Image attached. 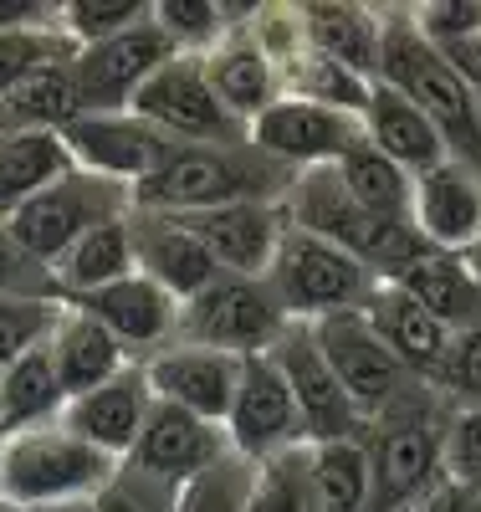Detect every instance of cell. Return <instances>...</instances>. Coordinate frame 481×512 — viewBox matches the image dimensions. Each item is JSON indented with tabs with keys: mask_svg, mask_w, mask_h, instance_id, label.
Returning a JSON list of instances; mask_svg holds the SVG:
<instances>
[{
	"mask_svg": "<svg viewBox=\"0 0 481 512\" xmlns=\"http://www.w3.org/2000/svg\"><path fill=\"white\" fill-rule=\"evenodd\" d=\"M226 277H267L272 256L287 236V205L282 200H241V205H215L174 216Z\"/></svg>",
	"mask_w": 481,
	"mask_h": 512,
	"instance_id": "obj_16",
	"label": "cell"
},
{
	"mask_svg": "<svg viewBox=\"0 0 481 512\" xmlns=\"http://www.w3.org/2000/svg\"><path fill=\"white\" fill-rule=\"evenodd\" d=\"M174 497H180L174 482L144 477L134 466H118L113 482L93 497V512H174Z\"/></svg>",
	"mask_w": 481,
	"mask_h": 512,
	"instance_id": "obj_43",
	"label": "cell"
},
{
	"mask_svg": "<svg viewBox=\"0 0 481 512\" xmlns=\"http://www.w3.org/2000/svg\"><path fill=\"white\" fill-rule=\"evenodd\" d=\"M410 221L435 251H471L481 246V169L446 159L415 175Z\"/></svg>",
	"mask_w": 481,
	"mask_h": 512,
	"instance_id": "obj_22",
	"label": "cell"
},
{
	"mask_svg": "<svg viewBox=\"0 0 481 512\" xmlns=\"http://www.w3.org/2000/svg\"><path fill=\"white\" fill-rule=\"evenodd\" d=\"M123 221H128V246H134V272L149 277L154 287H164L174 303H190L195 292H205L215 277H221V267L210 262V251L174 216L128 205Z\"/></svg>",
	"mask_w": 481,
	"mask_h": 512,
	"instance_id": "obj_20",
	"label": "cell"
},
{
	"mask_svg": "<svg viewBox=\"0 0 481 512\" xmlns=\"http://www.w3.org/2000/svg\"><path fill=\"white\" fill-rule=\"evenodd\" d=\"M67 303L82 308L93 323H103L134 364H144L149 354L169 349L174 338H180V303H174L164 287H154L149 277H139V272L118 277L113 287L67 297Z\"/></svg>",
	"mask_w": 481,
	"mask_h": 512,
	"instance_id": "obj_17",
	"label": "cell"
},
{
	"mask_svg": "<svg viewBox=\"0 0 481 512\" xmlns=\"http://www.w3.org/2000/svg\"><path fill=\"white\" fill-rule=\"evenodd\" d=\"M118 466L123 461L77 441L62 420H41L0 436V497L21 512L47 502H93Z\"/></svg>",
	"mask_w": 481,
	"mask_h": 512,
	"instance_id": "obj_5",
	"label": "cell"
},
{
	"mask_svg": "<svg viewBox=\"0 0 481 512\" xmlns=\"http://www.w3.org/2000/svg\"><path fill=\"white\" fill-rule=\"evenodd\" d=\"M261 282L272 287L287 323H318V318H333V313H359L379 277L364 262H354L348 251L328 246L323 236L287 226V236H282V246H277Z\"/></svg>",
	"mask_w": 481,
	"mask_h": 512,
	"instance_id": "obj_6",
	"label": "cell"
},
{
	"mask_svg": "<svg viewBox=\"0 0 481 512\" xmlns=\"http://www.w3.org/2000/svg\"><path fill=\"white\" fill-rule=\"evenodd\" d=\"M128 216V210H123ZM113 216L103 226H93L87 236L72 241V251L52 267V282H57V297H82V292H98V287H113L118 277L134 272V246H128V221Z\"/></svg>",
	"mask_w": 481,
	"mask_h": 512,
	"instance_id": "obj_31",
	"label": "cell"
},
{
	"mask_svg": "<svg viewBox=\"0 0 481 512\" xmlns=\"http://www.w3.org/2000/svg\"><path fill=\"white\" fill-rule=\"evenodd\" d=\"M441 466H446L451 487L481 492V405H451Z\"/></svg>",
	"mask_w": 481,
	"mask_h": 512,
	"instance_id": "obj_41",
	"label": "cell"
},
{
	"mask_svg": "<svg viewBox=\"0 0 481 512\" xmlns=\"http://www.w3.org/2000/svg\"><path fill=\"white\" fill-rule=\"evenodd\" d=\"M0 31H57L52 0H0Z\"/></svg>",
	"mask_w": 481,
	"mask_h": 512,
	"instance_id": "obj_46",
	"label": "cell"
},
{
	"mask_svg": "<svg viewBox=\"0 0 481 512\" xmlns=\"http://www.w3.org/2000/svg\"><path fill=\"white\" fill-rule=\"evenodd\" d=\"M62 144H67L77 169H87L98 180H113V185H128V195L180 149L139 113H77L62 128Z\"/></svg>",
	"mask_w": 481,
	"mask_h": 512,
	"instance_id": "obj_12",
	"label": "cell"
},
{
	"mask_svg": "<svg viewBox=\"0 0 481 512\" xmlns=\"http://www.w3.org/2000/svg\"><path fill=\"white\" fill-rule=\"evenodd\" d=\"M174 57V41L154 26V6L149 21L123 31L98 47H77L72 52V88H77V113H128L134 93Z\"/></svg>",
	"mask_w": 481,
	"mask_h": 512,
	"instance_id": "obj_11",
	"label": "cell"
},
{
	"mask_svg": "<svg viewBox=\"0 0 481 512\" xmlns=\"http://www.w3.org/2000/svg\"><path fill=\"white\" fill-rule=\"evenodd\" d=\"M287 328V313L277 308L272 287L261 277H215L205 292L180 303V338L200 349H221L231 359L272 354Z\"/></svg>",
	"mask_w": 481,
	"mask_h": 512,
	"instance_id": "obj_8",
	"label": "cell"
},
{
	"mask_svg": "<svg viewBox=\"0 0 481 512\" xmlns=\"http://www.w3.org/2000/svg\"><path fill=\"white\" fill-rule=\"evenodd\" d=\"M246 21H251V16H246ZM246 21H236L210 52H200V72H205V82H210V93L221 98V108H226L236 123L251 128L261 113L282 98V77H277V67L267 62V52L251 41Z\"/></svg>",
	"mask_w": 481,
	"mask_h": 512,
	"instance_id": "obj_23",
	"label": "cell"
},
{
	"mask_svg": "<svg viewBox=\"0 0 481 512\" xmlns=\"http://www.w3.org/2000/svg\"><path fill=\"white\" fill-rule=\"evenodd\" d=\"M359 318L369 323V333H374L379 344L395 354L415 379H425V384L435 379V369H441V359H446L451 333L435 323L400 282H374L369 297H364V308H359Z\"/></svg>",
	"mask_w": 481,
	"mask_h": 512,
	"instance_id": "obj_24",
	"label": "cell"
},
{
	"mask_svg": "<svg viewBox=\"0 0 481 512\" xmlns=\"http://www.w3.org/2000/svg\"><path fill=\"white\" fill-rule=\"evenodd\" d=\"M72 154L62 144V128H36V134H11L0 139V216L21 210L41 190L72 175Z\"/></svg>",
	"mask_w": 481,
	"mask_h": 512,
	"instance_id": "obj_29",
	"label": "cell"
},
{
	"mask_svg": "<svg viewBox=\"0 0 481 512\" xmlns=\"http://www.w3.org/2000/svg\"><path fill=\"white\" fill-rule=\"evenodd\" d=\"M313 338H318L328 369L338 374V384L348 390V400L364 410V420H374L379 410H389V405H395L410 384H415V374L379 344L359 313L318 318V323H313Z\"/></svg>",
	"mask_w": 481,
	"mask_h": 512,
	"instance_id": "obj_14",
	"label": "cell"
},
{
	"mask_svg": "<svg viewBox=\"0 0 481 512\" xmlns=\"http://www.w3.org/2000/svg\"><path fill=\"white\" fill-rule=\"evenodd\" d=\"M297 169L267 159L246 144H180L144 185H134V205L159 216H190V210L241 205V200H282Z\"/></svg>",
	"mask_w": 481,
	"mask_h": 512,
	"instance_id": "obj_4",
	"label": "cell"
},
{
	"mask_svg": "<svg viewBox=\"0 0 481 512\" xmlns=\"http://www.w3.org/2000/svg\"><path fill=\"white\" fill-rule=\"evenodd\" d=\"M62 405H67V395H62V379H57L47 344H36L31 354H21L16 364L0 369V436L26 431V425H41V420H57Z\"/></svg>",
	"mask_w": 481,
	"mask_h": 512,
	"instance_id": "obj_32",
	"label": "cell"
},
{
	"mask_svg": "<svg viewBox=\"0 0 481 512\" xmlns=\"http://www.w3.org/2000/svg\"><path fill=\"white\" fill-rule=\"evenodd\" d=\"M333 169H338L343 190L354 195V200L369 210V216H379V221H410L415 175H405L395 159H384L369 139H359V144L348 149ZM410 226H415V221H410Z\"/></svg>",
	"mask_w": 481,
	"mask_h": 512,
	"instance_id": "obj_33",
	"label": "cell"
},
{
	"mask_svg": "<svg viewBox=\"0 0 481 512\" xmlns=\"http://www.w3.org/2000/svg\"><path fill=\"white\" fill-rule=\"evenodd\" d=\"M72 52V41L57 31H0V98H6L21 77H31L41 62Z\"/></svg>",
	"mask_w": 481,
	"mask_h": 512,
	"instance_id": "obj_42",
	"label": "cell"
},
{
	"mask_svg": "<svg viewBox=\"0 0 481 512\" xmlns=\"http://www.w3.org/2000/svg\"><path fill=\"white\" fill-rule=\"evenodd\" d=\"M0 292H21V297H57V282L47 267H36L31 256L16 246L6 216H0Z\"/></svg>",
	"mask_w": 481,
	"mask_h": 512,
	"instance_id": "obj_45",
	"label": "cell"
},
{
	"mask_svg": "<svg viewBox=\"0 0 481 512\" xmlns=\"http://www.w3.org/2000/svg\"><path fill=\"white\" fill-rule=\"evenodd\" d=\"M308 507L313 512H369V451H364V441L308 446Z\"/></svg>",
	"mask_w": 481,
	"mask_h": 512,
	"instance_id": "obj_34",
	"label": "cell"
},
{
	"mask_svg": "<svg viewBox=\"0 0 481 512\" xmlns=\"http://www.w3.org/2000/svg\"><path fill=\"white\" fill-rule=\"evenodd\" d=\"M246 512H313L308 507V446L256 461V482Z\"/></svg>",
	"mask_w": 481,
	"mask_h": 512,
	"instance_id": "obj_39",
	"label": "cell"
},
{
	"mask_svg": "<svg viewBox=\"0 0 481 512\" xmlns=\"http://www.w3.org/2000/svg\"><path fill=\"white\" fill-rule=\"evenodd\" d=\"M144 21H149V0H67V6H57V26L72 41V52L113 41Z\"/></svg>",
	"mask_w": 481,
	"mask_h": 512,
	"instance_id": "obj_36",
	"label": "cell"
},
{
	"mask_svg": "<svg viewBox=\"0 0 481 512\" xmlns=\"http://www.w3.org/2000/svg\"><path fill=\"white\" fill-rule=\"evenodd\" d=\"M128 205H134L128 185H113V180L87 175V169H72L67 180H57L52 190H41L36 200H26L21 210H11L6 226H11L16 246L31 256V262L52 272L62 256L72 251L77 236H87L93 226L123 216Z\"/></svg>",
	"mask_w": 481,
	"mask_h": 512,
	"instance_id": "obj_7",
	"label": "cell"
},
{
	"mask_svg": "<svg viewBox=\"0 0 481 512\" xmlns=\"http://www.w3.org/2000/svg\"><path fill=\"white\" fill-rule=\"evenodd\" d=\"M221 456H231V441H226V425H210L190 410H174L164 400H154L144 431L134 441V451H128L123 466H134V472L144 477H159V482H174L185 487L190 477L210 472Z\"/></svg>",
	"mask_w": 481,
	"mask_h": 512,
	"instance_id": "obj_19",
	"label": "cell"
},
{
	"mask_svg": "<svg viewBox=\"0 0 481 512\" xmlns=\"http://www.w3.org/2000/svg\"><path fill=\"white\" fill-rule=\"evenodd\" d=\"M395 282L446 333H461V328L481 323V277H476V267L466 262L461 251H430V256H420L405 277H395Z\"/></svg>",
	"mask_w": 481,
	"mask_h": 512,
	"instance_id": "obj_28",
	"label": "cell"
},
{
	"mask_svg": "<svg viewBox=\"0 0 481 512\" xmlns=\"http://www.w3.org/2000/svg\"><path fill=\"white\" fill-rule=\"evenodd\" d=\"M374 82L405 93L451 149V159L481 169V98L451 72V62L415 31L410 11L379 6V72Z\"/></svg>",
	"mask_w": 481,
	"mask_h": 512,
	"instance_id": "obj_2",
	"label": "cell"
},
{
	"mask_svg": "<svg viewBox=\"0 0 481 512\" xmlns=\"http://www.w3.org/2000/svg\"><path fill=\"white\" fill-rule=\"evenodd\" d=\"M435 390H441L451 405H481V323L451 333L446 359L435 369Z\"/></svg>",
	"mask_w": 481,
	"mask_h": 512,
	"instance_id": "obj_40",
	"label": "cell"
},
{
	"mask_svg": "<svg viewBox=\"0 0 481 512\" xmlns=\"http://www.w3.org/2000/svg\"><path fill=\"white\" fill-rule=\"evenodd\" d=\"M272 364L282 369L287 390L297 400V415H302V436L308 446H328V441H364L369 420L364 410L348 400V390L338 384V374L328 369L318 338H313V323H287L277 349H272Z\"/></svg>",
	"mask_w": 481,
	"mask_h": 512,
	"instance_id": "obj_10",
	"label": "cell"
},
{
	"mask_svg": "<svg viewBox=\"0 0 481 512\" xmlns=\"http://www.w3.org/2000/svg\"><path fill=\"white\" fill-rule=\"evenodd\" d=\"M226 441L246 461H272L282 451L308 446L297 400L287 390L282 369L272 364V354H256V359L241 364V384H236V400H231V415H226Z\"/></svg>",
	"mask_w": 481,
	"mask_h": 512,
	"instance_id": "obj_13",
	"label": "cell"
},
{
	"mask_svg": "<svg viewBox=\"0 0 481 512\" xmlns=\"http://www.w3.org/2000/svg\"><path fill=\"white\" fill-rule=\"evenodd\" d=\"M47 349H52V364H57V379H62V395H67V400L98 390V384H108L118 369L134 364V359L118 349V338H113L103 323H93V318H87L82 308H72V303H62Z\"/></svg>",
	"mask_w": 481,
	"mask_h": 512,
	"instance_id": "obj_26",
	"label": "cell"
},
{
	"mask_svg": "<svg viewBox=\"0 0 481 512\" xmlns=\"http://www.w3.org/2000/svg\"><path fill=\"white\" fill-rule=\"evenodd\" d=\"M466 262H471V267H476V277H481V246H471V251H466Z\"/></svg>",
	"mask_w": 481,
	"mask_h": 512,
	"instance_id": "obj_50",
	"label": "cell"
},
{
	"mask_svg": "<svg viewBox=\"0 0 481 512\" xmlns=\"http://www.w3.org/2000/svg\"><path fill=\"white\" fill-rule=\"evenodd\" d=\"M308 47L348 72L374 82L379 72V6H348V0H323V6H297Z\"/></svg>",
	"mask_w": 481,
	"mask_h": 512,
	"instance_id": "obj_27",
	"label": "cell"
},
{
	"mask_svg": "<svg viewBox=\"0 0 481 512\" xmlns=\"http://www.w3.org/2000/svg\"><path fill=\"white\" fill-rule=\"evenodd\" d=\"M241 364L246 359H231L221 349H200V344L174 338L169 349L144 359V379H149L154 400H164L174 410H190L210 425H226L236 384H241Z\"/></svg>",
	"mask_w": 481,
	"mask_h": 512,
	"instance_id": "obj_18",
	"label": "cell"
},
{
	"mask_svg": "<svg viewBox=\"0 0 481 512\" xmlns=\"http://www.w3.org/2000/svg\"><path fill=\"white\" fill-rule=\"evenodd\" d=\"M364 139H369L384 159H395L405 175H425V169H435V164L451 159V149H446V139H441V128H435L405 93L384 88V82H374V93H369Z\"/></svg>",
	"mask_w": 481,
	"mask_h": 512,
	"instance_id": "obj_25",
	"label": "cell"
},
{
	"mask_svg": "<svg viewBox=\"0 0 481 512\" xmlns=\"http://www.w3.org/2000/svg\"><path fill=\"white\" fill-rule=\"evenodd\" d=\"M0 512H21V507H11V502H6V497H0Z\"/></svg>",
	"mask_w": 481,
	"mask_h": 512,
	"instance_id": "obj_51",
	"label": "cell"
},
{
	"mask_svg": "<svg viewBox=\"0 0 481 512\" xmlns=\"http://www.w3.org/2000/svg\"><path fill=\"white\" fill-rule=\"evenodd\" d=\"M246 139L287 164V169H318V164H338L348 149L364 139V118H348L338 108H323V103H308V98H277L267 113H261Z\"/></svg>",
	"mask_w": 481,
	"mask_h": 512,
	"instance_id": "obj_15",
	"label": "cell"
},
{
	"mask_svg": "<svg viewBox=\"0 0 481 512\" xmlns=\"http://www.w3.org/2000/svg\"><path fill=\"white\" fill-rule=\"evenodd\" d=\"M77 118V88H72V52L41 62L31 77L0 98V139L36 134V128H67Z\"/></svg>",
	"mask_w": 481,
	"mask_h": 512,
	"instance_id": "obj_30",
	"label": "cell"
},
{
	"mask_svg": "<svg viewBox=\"0 0 481 512\" xmlns=\"http://www.w3.org/2000/svg\"><path fill=\"white\" fill-rule=\"evenodd\" d=\"M446 420H451V400L425 379H415L395 405L369 420L364 431L369 512H395L446 487V466H441Z\"/></svg>",
	"mask_w": 481,
	"mask_h": 512,
	"instance_id": "obj_1",
	"label": "cell"
},
{
	"mask_svg": "<svg viewBox=\"0 0 481 512\" xmlns=\"http://www.w3.org/2000/svg\"><path fill=\"white\" fill-rule=\"evenodd\" d=\"M282 93L287 98H308V103H323V108H338L348 118H364L369 108V93H374V82L359 77V72H348L328 57H318L313 47L302 52L287 72H282Z\"/></svg>",
	"mask_w": 481,
	"mask_h": 512,
	"instance_id": "obj_35",
	"label": "cell"
},
{
	"mask_svg": "<svg viewBox=\"0 0 481 512\" xmlns=\"http://www.w3.org/2000/svg\"><path fill=\"white\" fill-rule=\"evenodd\" d=\"M435 507H441V512H481V492H471V487H441V492H435Z\"/></svg>",
	"mask_w": 481,
	"mask_h": 512,
	"instance_id": "obj_47",
	"label": "cell"
},
{
	"mask_svg": "<svg viewBox=\"0 0 481 512\" xmlns=\"http://www.w3.org/2000/svg\"><path fill=\"white\" fill-rule=\"evenodd\" d=\"M149 410H154V390L144 379V364H128L108 384H98V390L67 400L57 420L67 425L77 441L93 446V451H103L113 461H128V451H134Z\"/></svg>",
	"mask_w": 481,
	"mask_h": 512,
	"instance_id": "obj_21",
	"label": "cell"
},
{
	"mask_svg": "<svg viewBox=\"0 0 481 512\" xmlns=\"http://www.w3.org/2000/svg\"><path fill=\"white\" fill-rule=\"evenodd\" d=\"M128 113L154 123L174 144H246V123H236L221 108V98L210 93V82L200 72V57H185V52H174L144 82Z\"/></svg>",
	"mask_w": 481,
	"mask_h": 512,
	"instance_id": "obj_9",
	"label": "cell"
},
{
	"mask_svg": "<svg viewBox=\"0 0 481 512\" xmlns=\"http://www.w3.org/2000/svg\"><path fill=\"white\" fill-rule=\"evenodd\" d=\"M282 205H287V221H292L297 231H313V236H323L328 246L348 251V256H354V262H364L379 282L405 277L420 256L435 251L410 221H379V216H369V210L343 190V180H338L333 164L297 169L292 185H287V195H282Z\"/></svg>",
	"mask_w": 481,
	"mask_h": 512,
	"instance_id": "obj_3",
	"label": "cell"
},
{
	"mask_svg": "<svg viewBox=\"0 0 481 512\" xmlns=\"http://www.w3.org/2000/svg\"><path fill=\"white\" fill-rule=\"evenodd\" d=\"M395 512H441V507H435V497H425V502H410V507H395Z\"/></svg>",
	"mask_w": 481,
	"mask_h": 512,
	"instance_id": "obj_49",
	"label": "cell"
},
{
	"mask_svg": "<svg viewBox=\"0 0 481 512\" xmlns=\"http://www.w3.org/2000/svg\"><path fill=\"white\" fill-rule=\"evenodd\" d=\"M26 512H93V502H47V507H26Z\"/></svg>",
	"mask_w": 481,
	"mask_h": 512,
	"instance_id": "obj_48",
	"label": "cell"
},
{
	"mask_svg": "<svg viewBox=\"0 0 481 512\" xmlns=\"http://www.w3.org/2000/svg\"><path fill=\"white\" fill-rule=\"evenodd\" d=\"M251 482H256V461L246 456H221L210 472L190 477L174 497V512H246V497H251Z\"/></svg>",
	"mask_w": 481,
	"mask_h": 512,
	"instance_id": "obj_37",
	"label": "cell"
},
{
	"mask_svg": "<svg viewBox=\"0 0 481 512\" xmlns=\"http://www.w3.org/2000/svg\"><path fill=\"white\" fill-rule=\"evenodd\" d=\"M415 31L430 41L435 52L456 47V41L481 36V0H435V6H415L410 11Z\"/></svg>",
	"mask_w": 481,
	"mask_h": 512,
	"instance_id": "obj_44",
	"label": "cell"
},
{
	"mask_svg": "<svg viewBox=\"0 0 481 512\" xmlns=\"http://www.w3.org/2000/svg\"><path fill=\"white\" fill-rule=\"evenodd\" d=\"M62 313V297H21V292H0V369L31 354L36 344H47Z\"/></svg>",
	"mask_w": 481,
	"mask_h": 512,
	"instance_id": "obj_38",
	"label": "cell"
}]
</instances>
